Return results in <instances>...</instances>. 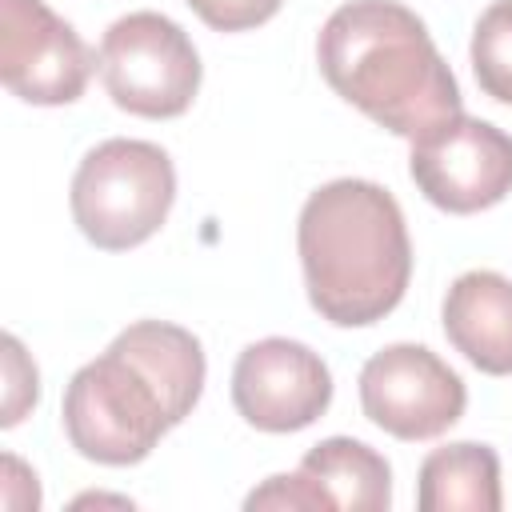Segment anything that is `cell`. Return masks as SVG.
Wrapping results in <instances>:
<instances>
[{"mask_svg":"<svg viewBox=\"0 0 512 512\" xmlns=\"http://www.w3.org/2000/svg\"><path fill=\"white\" fill-rule=\"evenodd\" d=\"M204 372V348L188 328L136 320L68 380L60 404L64 436L84 460L108 468L140 464L196 408Z\"/></svg>","mask_w":512,"mask_h":512,"instance_id":"obj_1","label":"cell"},{"mask_svg":"<svg viewBox=\"0 0 512 512\" xmlns=\"http://www.w3.org/2000/svg\"><path fill=\"white\" fill-rule=\"evenodd\" d=\"M328 88L392 136L416 140L460 112V88L424 20L400 0H348L316 40Z\"/></svg>","mask_w":512,"mask_h":512,"instance_id":"obj_2","label":"cell"},{"mask_svg":"<svg viewBox=\"0 0 512 512\" xmlns=\"http://www.w3.org/2000/svg\"><path fill=\"white\" fill-rule=\"evenodd\" d=\"M308 304L336 328L384 320L408 292L412 244L396 196L372 180L320 184L296 220Z\"/></svg>","mask_w":512,"mask_h":512,"instance_id":"obj_3","label":"cell"},{"mask_svg":"<svg viewBox=\"0 0 512 512\" xmlns=\"http://www.w3.org/2000/svg\"><path fill=\"white\" fill-rule=\"evenodd\" d=\"M176 200V168L160 144L112 136L84 152L72 176V220L104 252L140 248L160 232Z\"/></svg>","mask_w":512,"mask_h":512,"instance_id":"obj_4","label":"cell"},{"mask_svg":"<svg viewBox=\"0 0 512 512\" xmlns=\"http://www.w3.org/2000/svg\"><path fill=\"white\" fill-rule=\"evenodd\" d=\"M100 80L116 108L176 120L200 92V56L188 32L160 12H128L100 40Z\"/></svg>","mask_w":512,"mask_h":512,"instance_id":"obj_5","label":"cell"},{"mask_svg":"<svg viewBox=\"0 0 512 512\" xmlns=\"http://www.w3.org/2000/svg\"><path fill=\"white\" fill-rule=\"evenodd\" d=\"M408 172L420 196L440 212H484L512 192V136L480 116L456 112L412 140Z\"/></svg>","mask_w":512,"mask_h":512,"instance_id":"obj_6","label":"cell"},{"mask_svg":"<svg viewBox=\"0 0 512 512\" xmlns=\"http://www.w3.org/2000/svg\"><path fill=\"white\" fill-rule=\"evenodd\" d=\"M464 404V380L424 344H388L360 368V408L396 440L444 436L464 416Z\"/></svg>","mask_w":512,"mask_h":512,"instance_id":"obj_7","label":"cell"},{"mask_svg":"<svg viewBox=\"0 0 512 512\" xmlns=\"http://www.w3.org/2000/svg\"><path fill=\"white\" fill-rule=\"evenodd\" d=\"M92 52L44 0H0V80L24 104L56 108L84 96Z\"/></svg>","mask_w":512,"mask_h":512,"instance_id":"obj_8","label":"cell"},{"mask_svg":"<svg viewBox=\"0 0 512 512\" xmlns=\"http://www.w3.org/2000/svg\"><path fill=\"white\" fill-rule=\"evenodd\" d=\"M232 404L260 432H300L328 412L332 372L308 344L268 336L236 356Z\"/></svg>","mask_w":512,"mask_h":512,"instance_id":"obj_9","label":"cell"},{"mask_svg":"<svg viewBox=\"0 0 512 512\" xmlns=\"http://www.w3.org/2000/svg\"><path fill=\"white\" fill-rule=\"evenodd\" d=\"M392 504V468L388 460L352 436H328L312 444L296 472L268 476L244 508H288V512H316V508H352V512H384Z\"/></svg>","mask_w":512,"mask_h":512,"instance_id":"obj_10","label":"cell"},{"mask_svg":"<svg viewBox=\"0 0 512 512\" xmlns=\"http://www.w3.org/2000/svg\"><path fill=\"white\" fill-rule=\"evenodd\" d=\"M448 344L488 376H512V280L476 268L452 280L444 308Z\"/></svg>","mask_w":512,"mask_h":512,"instance_id":"obj_11","label":"cell"},{"mask_svg":"<svg viewBox=\"0 0 512 512\" xmlns=\"http://www.w3.org/2000/svg\"><path fill=\"white\" fill-rule=\"evenodd\" d=\"M416 504L420 512H500V456L476 440L432 448L416 476Z\"/></svg>","mask_w":512,"mask_h":512,"instance_id":"obj_12","label":"cell"},{"mask_svg":"<svg viewBox=\"0 0 512 512\" xmlns=\"http://www.w3.org/2000/svg\"><path fill=\"white\" fill-rule=\"evenodd\" d=\"M472 72L484 96L512 108V0H496L472 28Z\"/></svg>","mask_w":512,"mask_h":512,"instance_id":"obj_13","label":"cell"},{"mask_svg":"<svg viewBox=\"0 0 512 512\" xmlns=\"http://www.w3.org/2000/svg\"><path fill=\"white\" fill-rule=\"evenodd\" d=\"M216 32H248L268 24L284 0H184Z\"/></svg>","mask_w":512,"mask_h":512,"instance_id":"obj_14","label":"cell"},{"mask_svg":"<svg viewBox=\"0 0 512 512\" xmlns=\"http://www.w3.org/2000/svg\"><path fill=\"white\" fill-rule=\"evenodd\" d=\"M4 376H8V392H4V416L0 424L12 428L20 424V416L28 408H36V396H40V384H36V364H28L24 348L16 336H4Z\"/></svg>","mask_w":512,"mask_h":512,"instance_id":"obj_15","label":"cell"}]
</instances>
